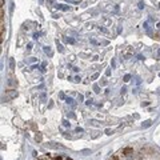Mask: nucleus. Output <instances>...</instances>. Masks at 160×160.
Listing matches in <instances>:
<instances>
[{"label":"nucleus","mask_w":160,"mask_h":160,"mask_svg":"<svg viewBox=\"0 0 160 160\" xmlns=\"http://www.w3.org/2000/svg\"><path fill=\"white\" fill-rule=\"evenodd\" d=\"M18 96V91H15V89H11V91H8L6 93V100H11L13 98H16Z\"/></svg>","instance_id":"1"},{"label":"nucleus","mask_w":160,"mask_h":160,"mask_svg":"<svg viewBox=\"0 0 160 160\" xmlns=\"http://www.w3.org/2000/svg\"><path fill=\"white\" fill-rule=\"evenodd\" d=\"M123 155H126V156L133 155V149H132V148H124V149H123Z\"/></svg>","instance_id":"2"},{"label":"nucleus","mask_w":160,"mask_h":160,"mask_svg":"<svg viewBox=\"0 0 160 160\" xmlns=\"http://www.w3.org/2000/svg\"><path fill=\"white\" fill-rule=\"evenodd\" d=\"M15 124H18L19 127H23V123H22V120L20 119H15Z\"/></svg>","instance_id":"3"},{"label":"nucleus","mask_w":160,"mask_h":160,"mask_svg":"<svg viewBox=\"0 0 160 160\" xmlns=\"http://www.w3.org/2000/svg\"><path fill=\"white\" fill-rule=\"evenodd\" d=\"M151 124H152V122H151V120H147V122L143 124V127H144V128H147V127H149V126H151Z\"/></svg>","instance_id":"4"},{"label":"nucleus","mask_w":160,"mask_h":160,"mask_svg":"<svg viewBox=\"0 0 160 160\" xmlns=\"http://www.w3.org/2000/svg\"><path fill=\"white\" fill-rule=\"evenodd\" d=\"M36 140H38V142H42V135H40V133L36 135Z\"/></svg>","instance_id":"5"},{"label":"nucleus","mask_w":160,"mask_h":160,"mask_svg":"<svg viewBox=\"0 0 160 160\" xmlns=\"http://www.w3.org/2000/svg\"><path fill=\"white\" fill-rule=\"evenodd\" d=\"M98 78H99V73H93L91 79H92V80H95V79H98Z\"/></svg>","instance_id":"6"},{"label":"nucleus","mask_w":160,"mask_h":160,"mask_svg":"<svg viewBox=\"0 0 160 160\" xmlns=\"http://www.w3.org/2000/svg\"><path fill=\"white\" fill-rule=\"evenodd\" d=\"M129 78H131L129 75H126V76H124V82H129Z\"/></svg>","instance_id":"7"},{"label":"nucleus","mask_w":160,"mask_h":160,"mask_svg":"<svg viewBox=\"0 0 160 160\" xmlns=\"http://www.w3.org/2000/svg\"><path fill=\"white\" fill-rule=\"evenodd\" d=\"M44 51H46V52H47L48 55H51V49H49L48 47H46V48H44Z\"/></svg>","instance_id":"8"},{"label":"nucleus","mask_w":160,"mask_h":160,"mask_svg":"<svg viewBox=\"0 0 160 160\" xmlns=\"http://www.w3.org/2000/svg\"><path fill=\"white\" fill-rule=\"evenodd\" d=\"M89 152H91L89 149H83V151H82V153H89Z\"/></svg>","instance_id":"9"},{"label":"nucleus","mask_w":160,"mask_h":160,"mask_svg":"<svg viewBox=\"0 0 160 160\" xmlns=\"http://www.w3.org/2000/svg\"><path fill=\"white\" fill-rule=\"evenodd\" d=\"M93 89H95V92H100V91H99V86H95Z\"/></svg>","instance_id":"10"},{"label":"nucleus","mask_w":160,"mask_h":160,"mask_svg":"<svg viewBox=\"0 0 160 160\" xmlns=\"http://www.w3.org/2000/svg\"><path fill=\"white\" fill-rule=\"evenodd\" d=\"M106 75H107V76H109V75H111V71H109V69H107V72H106Z\"/></svg>","instance_id":"11"},{"label":"nucleus","mask_w":160,"mask_h":160,"mask_svg":"<svg viewBox=\"0 0 160 160\" xmlns=\"http://www.w3.org/2000/svg\"><path fill=\"white\" fill-rule=\"evenodd\" d=\"M158 27H159V29H160V23H159V24H158Z\"/></svg>","instance_id":"12"}]
</instances>
